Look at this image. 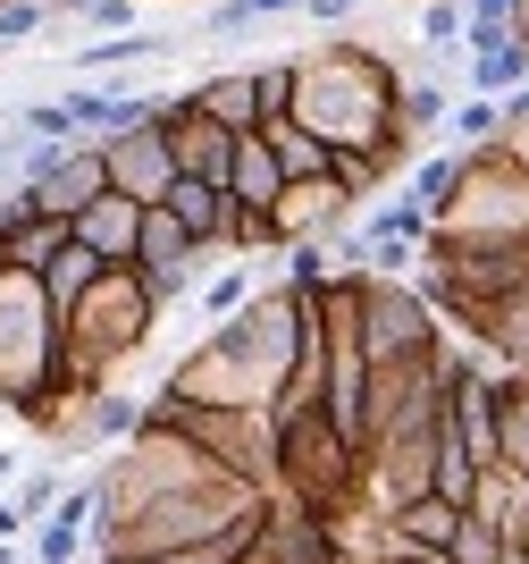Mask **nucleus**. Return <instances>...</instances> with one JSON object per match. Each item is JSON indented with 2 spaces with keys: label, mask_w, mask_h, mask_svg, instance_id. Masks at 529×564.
<instances>
[{
  "label": "nucleus",
  "mask_w": 529,
  "mask_h": 564,
  "mask_svg": "<svg viewBox=\"0 0 529 564\" xmlns=\"http://www.w3.org/2000/svg\"><path fill=\"white\" fill-rule=\"evenodd\" d=\"M25 161H34V135H25L18 118H0V194L25 186Z\"/></svg>",
  "instance_id": "37"
},
{
  "label": "nucleus",
  "mask_w": 529,
  "mask_h": 564,
  "mask_svg": "<svg viewBox=\"0 0 529 564\" xmlns=\"http://www.w3.org/2000/svg\"><path fill=\"white\" fill-rule=\"evenodd\" d=\"M370 564H445V556H420V547H395V540H387V547H378Z\"/></svg>",
  "instance_id": "41"
},
{
  "label": "nucleus",
  "mask_w": 529,
  "mask_h": 564,
  "mask_svg": "<svg viewBox=\"0 0 529 564\" xmlns=\"http://www.w3.org/2000/svg\"><path fill=\"white\" fill-rule=\"evenodd\" d=\"M51 0H0V51H18V43H43L51 34Z\"/></svg>",
  "instance_id": "30"
},
{
  "label": "nucleus",
  "mask_w": 529,
  "mask_h": 564,
  "mask_svg": "<svg viewBox=\"0 0 529 564\" xmlns=\"http://www.w3.org/2000/svg\"><path fill=\"white\" fill-rule=\"evenodd\" d=\"M253 85H261V127L295 110V59H261V68H253Z\"/></svg>",
  "instance_id": "34"
},
{
  "label": "nucleus",
  "mask_w": 529,
  "mask_h": 564,
  "mask_svg": "<svg viewBox=\"0 0 529 564\" xmlns=\"http://www.w3.org/2000/svg\"><path fill=\"white\" fill-rule=\"evenodd\" d=\"M521 497H529V480L521 471H480V489H471V522H487V531H513V514H521Z\"/></svg>",
  "instance_id": "22"
},
{
  "label": "nucleus",
  "mask_w": 529,
  "mask_h": 564,
  "mask_svg": "<svg viewBox=\"0 0 529 564\" xmlns=\"http://www.w3.org/2000/svg\"><path fill=\"white\" fill-rule=\"evenodd\" d=\"M286 186H295V177H286V161L269 152V135L235 143V169H228V203H235V212H277Z\"/></svg>",
  "instance_id": "14"
},
{
  "label": "nucleus",
  "mask_w": 529,
  "mask_h": 564,
  "mask_svg": "<svg viewBox=\"0 0 529 564\" xmlns=\"http://www.w3.org/2000/svg\"><path fill=\"white\" fill-rule=\"evenodd\" d=\"M471 94H487V101L529 94V34H513L505 51H480V59H471Z\"/></svg>",
  "instance_id": "20"
},
{
  "label": "nucleus",
  "mask_w": 529,
  "mask_h": 564,
  "mask_svg": "<svg viewBox=\"0 0 529 564\" xmlns=\"http://www.w3.org/2000/svg\"><path fill=\"white\" fill-rule=\"evenodd\" d=\"M353 9H362V0H311V18H320V25H345Z\"/></svg>",
  "instance_id": "42"
},
{
  "label": "nucleus",
  "mask_w": 529,
  "mask_h": 564,
  "mask_svg": "<svg viewBox=\"0 0 529 564\" xmlns=\"http://www.w3.org/2000/svg\"><path fill=\"white\" fill-rule=\"evenodd\" d=\"M135 430H143V404L126 397V388H92V397L68 413V430H59L51 447H59V455H118Z\"/></svg>",
  "instance_id": "12"
},
{
  "label": "nucleus",
  "mask_w": 529,
  "mask_h": 564,
  "mask_svg": "<svg viewBox=\"0 0 529 564\" xmlns=\"http://www.w3.org/2000/svg\"><path fill=\"white\" fill-rule=\"evenodd\" d=\"M445 564H505V531H487V522L462 514V540H454V556H445Z\"/></svg>",
  "instance_id": "38"
},
{
  "label": "nucleus",
  "mask_w": 529,
  "mask_h": 564,
  "mask_svg": "<svg viewBox=\"0 0 529 564\" xmlns=\"http://www.w3.org/2000/svg\"><path fill=\"white\" fill-rule=\"evenodd\" d=\"M101 270H110V261H101V253H85V245H76V236H68V253H59V261H51V270H43L51 304H59V312H76V304H85V295H92V279H101Z\"/></svg>",
  "instance_id": "23"
},
{
  "label": "nucleus",
  "mask_w": 529,
  "mask_h": 564,
  "mask_svg": "<svg viewBox=\"0 0 529 564\" xmlns=\"http://www.w3.org/2000/svg\"><path fill=\"white\" fill-rule=\"evenodd\" d=\"M161 295H152V279L143 270H101L92 279V295L68 312V371L92 379V388H110L118 362H135L143 346H152V329H161Z\"/></svg>",
  "instance_id": "3"
},
{
  "label": "nucleus",
  "mask_w": 529,
  "mask_h": 564,
  "mask_svg": "<svg viewBox=\"0 0 529 564\" xmlns=\"http://www.w3.org/2000/svg\"><path fill=\"white\" fill-rule=\"evenodd\" d=\"M395 547H420V556H454L462 540V506H445V497H420V506H404V514L387 522Z\"/></svg>",
  "instance_id": "17"
},
{
  "label": "nucleus",
  "mask_w": 529,
  "mask_h": 564,
  "mask_svg": "<svg viewBox=\"0 0 529 564\" xmlns=\"http://www.w3.org/2000/svg\"><path fill=\"white\" fill-rule=\"evenodd\" d=\"M9 118H18L34 143H76V135H85V127H76V110H68V94H59V101H25V110H9Z\"/></svg>",
  "instance_id": "27"
},
{
  "label": "nucleus",
  "mask_w": 529,
  "mask_h": 564,
  "mask_svg": "<svg viewBox=\"0 0 529 564\" xmlns=\"http://www.w3.org/2000/svg\"><path fill=\"white\" fill-rule=\"evenodd\" d=\"M261 540V531H253ZM253 540H210V547H168V556H110V564H244Z\"/></svg>",
  "instance_id": "35"
},
{
  "label": "nucleus",
  "mask_w": 529,
  "mask_h": 564,
  "mask_svg": "<svg viewBox=\"0 0 529 564\" xmlns=\"http://www.w3.org/2000/svg\"><path fill=\"white\" fill-rule=\"evenodd\" d=\"M85 547H92V531H85V522L51 514L43 531H34V547H25V556H34V564H76V556H85Z\"/></svg>",
  "instance_id": "28"
},
{
  "label": "nucleus",
  "mask_w": 529,
  "mask_h": 564,
  "mask_svg": "<svg viewBox=\"0 0 529 564\" xmlns=\"http://www.w3.org/2000/svg\"><path fill=\"white\" fill-rule=\"evenodd\" d=\"M277 388H286V371L244 337V321L210 329L202 346L185 354V362H168V379H161V397H177V404H228V413H277Z\"/></svg>",
  "instance_id": "5"
},
{
  "label": "nucleus",
  "mask_w": 529,
  "mask_h": 564,
  "mask_svg": "<svg viewBox=\"0 0 529 564\" xmlns=\"http://www.w3.org/2000/svg\"><path fill=\"white\" fill-rule=\"evenodd\" d=\"M286 286H320V279H337V245H320V236H302V245H286Z\"/></svg>",
  "instance_id": "31"
},
{
  "label": "nucleus",
  "mask_w": 529,
  "mask_h": 564,
  "mask_svg": "<svg viewBox=\"0 0 529 564\" xmlns=\"http://www.w3.org/2000/svg\"><path fill=\"white\" fill-rule=\"evenodd\" d=\"M454 186H462V152H438V161H420L412 169V203H429V212H445V203H454Z\"/></svg>",
  "instance_id": "29"
},
{
  "label": "nucleus",
  "mask_w": 529,
  "mask_h": 564,
  "mask_svg": "<svg viewBox=\"0 0 529 564\" xmlns=\"http://www.w3.org/2000/svg\"><path fill=\"white\" fill-rule=\"evenodd\" d=\"M143 219H152L143 203H126V194H101V203L76 219V245H85V253H101L110 270H135V253H143Z\"/></svg>",
  "instance_id": "13"
},
{
  "label": "nucleus",
  "mask_w": 529,
  "mask_h": 564,
  "mask_svg": "<svg viewBox=\"0 0 529 564\" xmlns=\"http://www.w3.org/2000/svg\"><path fill=\"white\" fill-rule=\"evenodd\" d=\"M261 18H311V0H253Z\"/></svg>",
  "instance_id": "43"
},
{
  "label": "nucleus",
  "mask_w": 529,
  "mask_h": 564,
  "mask_svg": "<svg viewBox=\"0 0 529 564\" xmlns=\"http://www.w3.org/2000/svg\"><path fill=\"white\" fill-rule=\"evenodd\" d=\"M353 212H362V194L345 186V169H320V177H295V186H286L277 228H286V245H302V236L337 245V236H353Z\"/></svg>",
  "instance_id": "10"
},
{
  "label": "nucleus",
  "mask_w": 529,
  "mask_h": 564,
  "mask_svg": "<svg viewBox=\"0 0 529 564\" xmlns=\"http://www.w3.org/2000/svg\"><path fill=\"white\" fill-rule=\"evenodd\" d=\"M152 110H161L168 143H177V169L185 177H210V186H228V169H235V127H219L210 110H194V94H152Z\"/></svg>",
  "instance_id": "9"
},
{
  "label": "nucleus",
  "mask_w": 529,
  "mask_h": 564,
  "mask_svg": "<svg viewBox=\"0 0 529 564\" xmlns=\"http://www.w3.org/2000/svg\"><path fill=\"white\" fill-rule=\"evenodd\" d=\"M462 34H471V0H429L420 9V43L429 51H454Z\"/></svg>",
  "instance_id": "32"
},
{
  "label": "nucleus",
  "mask_w": 529,
  "mask_h": 564,
  "mask_svg": "<svg viewBox=\"0 0 529 564\" xmlns=\"http://www.w3.org/2000/svg\"><path fill=\"white\" fill-rule=\"evenodd\" d=\"M404 59L387 43H362V34H328V43L295 51V110L311 135L345 161V152H370V143L404 135Z\"/></svg>",
  "instance_id": "1"
},
{
  "label": "nucleus",
  "mask_w": 529,
  "mask_h": 564,
  "mask_svg": "<svg viewBox=\"0 0 529 564\" xmlns=\"http://www.w3.org/2000/svg\"><path fill=\"white\" fill-rule=\"evenodd\" d=\"M445 118H454V94H445V85H404V135H429Z\"/></svg>",
  "instance_id": "33"
},
{
  "label": "nucleus",
  "mask_w": 529,
  "mask_h": 564,
  "mask_svg": "<svg viewBox=\"0 0 529 564\" xmlns=\"http://www.w3.org/2000/svg\"><path fill=\"white\" fill-rule=\"evenodd\" d=\"M202 261H210V253L177 228V212H168V203L143 219V253H135V270L152 279V295H161V304H185V295H202Z\"/></svg>",
  "instance_id": "11"
},
{
  "label": "nucleus",
  "mask_w": 529,
  "mask_h": 564,
  "mask_svg": "<svg viewBox=\"0 0 529 564\" xmlns=\"http://www.w3.org/2000/svg\"><path fill=\"white\" fill-rule=\"evenodd\" d=\"M412 143H420V135H387V143H370V152H345L337 169H345V186H353V194L370 203L378 186H395V177H404V161H412Z\"/></svg>",
  "instance_id": "19"
},
{
  "label": "nucleus",
  "mask_w": 529,
  "mask_h": 564,
  "mask_svg": "<svg viewBox=\"0 0 529 564\" xmlns=\"http://www.w3.org/2000/svg\"><path fill=\"white\" fill-rule=\"evenodd\" d=\"M445 135L471 152V143H496L505 135V101H487V94H471V101H454V118H445Z\"/></svg>",
  "instance_id": "26"
},
{
  "label": "nucleus",
  "mask_w": 529,
  "mask_h": 564,
  "mask_svg": "<svg viewBox=\"0 0 529 564\" xmlns=\"http://www.w3.org/2000/svg\"><path fill=\"white\" fill-rule=\"evenodd\" d=\"M445 253H521L529 245V169H513L505 143H471L462 152V186L438 212Z\"/></svg>",
  "instance_id": "2"
},
{
  "label": "nucleus",
  "mask_w": 529,
  "mask_h": 564,
  "mask_svg": "<svg viewBox=\"0 0 529 564\" xmlns=\"http://www.w3.org/2000/svg\"><path fill=\"white\" fill-rule=\"evenodd\" d=\"M194 110H210L219 127H235V135H261V85L253 68H219L194 85Z\"/></svg>",
  "instance_id": "15"
},
{
  "label": "nucleus",
  "mask_w": 529,
  "mask_h": 564,
  "mask_svg": "<svg viewBox=\"0 0 529 564\" xmlns=\"http://www.w3.org/2000/svg\"><path fill=\"white\" fill-rule=\"evenodd\" d=\"M152 430H185L228 480H253V489H277V422L269 413H228V404H177V397H152L143 404Z\"/></svg>",
  "instance_id": "6"
},
{
  "label": "nucleus",
  "mask_w": 529,
  "mask_h": 564,
  "mask_svg": "<svg viewBox=\"0 0 529 564\" xmlns=\"http://www.w3.org/2000/svg\"><path fill=\"white\" fill-rule=\"evenodd\" d=\"M59 497H68V471H59V464H43V471H25L18 489H9V506L25 514V531H43V522L59 514Z\"/></svg>",
  "instance_id": "24"
},
{
  "label": "nucleus",
  "mask_w": 529,
  "mask_h": 564,
  "mask_svg": "<svg viewBox=\"0 0 529 564\" xmlns=\"http://www.w3.org/2000/svg\"><path fill=\"white\" fill-rule=\"evenodd\" d=\"M253 295H261V286L244 279V270H219V279H202V295H194V304H202V321H210V329H228V321H235L244 304H253Z\"/></svg>",
  "instance_id": "25"
},
{
  "label": "nucleus",
  "mask_w": 529,
  "mask_h": 564,
  "mask_svg": "<svg viewBox=\"0 0 529 564\" xmlns=\"http://www.w3.org/2000/svg\"><path fill=\"white\" fill-rule=\"evenodd\" d=\"M253 25H261L253 0H219V9H202V25H194V34H210V43H244Z\"/></svg>",
  "instance_id": "36"
},
{
  "label": "nucleus",
  "mask_w": 529,
  "mask_h": 564,
  "mask_svg": "<svg viewBox=\"0 0 529 564\" xmlns=\"http://www.w3.org/2000/svg\"><path fill=\"white\" fill-rule=\"evenodd\" d=\"M261 135H269V152L286 161V177H320V169H337V152H328V143L311 135L302 118H269Z\"/></svg>",
  "instance_id": "21"
},
{
  "label": "nucleus",
  "mask_w": 529,
  "mask_h": 564,
  "mask_svg": "<svg viewBox=\"0 0 529 564\" xmlns=\"http://www.w3.org/2000/svg\"><path fill=\"white\" fill-rule=\"evenodd\" d=\"M68 362V312L51 304V286L34 270L0 261V404L25 413Z\"/></svg>",
  "instance_id": "4"
},
{
  "label": "nucleus",
  "mask_w": 529,
  "mask_h": 564,
  "mask_svg": "<svg viewBox=\"0 0 529 564\" xmlns=\"http://www.w3.org/2000/svg\"><path fill=\"white\" fill-rule=\"evenodd\" d=\"M521 34H529V0H521Z\"/></svg>",
  "instance_id": "45"
},
{
  "label": "nucleus",
  "mask_w": 529,
  "mask_h": 564,
  "mask_svg": "<svg viewBox=\"0 0 529 564\" xmlns=\"http://www.w3.org/2000/svg\"><path fill=\"white\" fill-rule=\"evenodd\" d=\"M513 152V169H529V94H513L505 101V135H496Z\"/></svg>",
  "instance_id": "39"
},
{
  "label": "nucleus",
  "mask_w": 529,
  "mask_h": 564,
  "mask_svg": "<svg viewBox=\"0 0 529 564\" xmlns=\"http://www.w3.org/2000/svg\"><path fill=\"white\" fill-rule=\"evenodd\" d=\"M101 161H110V194H126V203H143V212H161L168 186H177V143H168L161 118H143V127H126V135L101 143Z\"/></svg>",
  "instance_id": "8"
},
{
  "label": "nucleus",
  "mask_w": 529,
  "mask_h": 564,
  "mask_svg": "<svg viewBox=\"0 0 529 564\" xmlns=\"http://www.w3.org/2000/svg\"><path fill=\"white\" fill-rule=\"evenodd\" d=\"M0 564H34V556H25V547H18V540H0Z\"/></svg>",
  "instance_id": "44"
},
{
  "label": "nucleus",
  "mask_w": 529,
  "mask_h": 564,
  "mask_svg": "<svg viewBox=\"0 0 529 564\" xmlns=\"http://www.w3.org/2000/svg\"><path fill=\"white\" fill-rule=\"evenodd\" d=\"M362 346H370V362H429V354L454 346V329H445V312L420 295V279H370Z\"/></svg>",
  "instance_id": "7"
},
{
  "label": "nucleus",
  "mask_w": 529,
  "mask_h": 564,
  "mask_svg": "<svg viewBox=\"0 0 529 564\" xmlns=\"http://www.w3.org/2000/svg\"><path fill=\"white\" fill-rule=\"evenodd\" d=\"M496 438H505V471L529 480V371H496Z\"/></svg>",
  "instance_id": "18"
},
{
  "label": "nucleus",
  "mask_w": 529,
  "mask_h": 564,
  "mask_svg": "<svg viewBox=\"0 0 529 564\" xmlns=\"http://www.w3.org/2000/svg\"><path fill=\"white\" fill-rule=\"evenodd\" d=\"M168 34H85V43L68 51V68H85V76H126V68H143V59H168Z\"/></svg>",
  "instance_id": "16"
},
{
  "label": "nucleus",
  "mask_w": 529,
  "mask_h": 564,
  "mask_svg": "<svg viewBox=\"0 0 529 564\" xmlns=\"http://www.w3.org/2000/svg\"><path fill=\"white\" fill-rule=\"evenodd\" d=\"M505 556L529 564V497H521V514H513V531H505Z\"/></svg>",
  "instance_id": "40"
}]
</instances>
